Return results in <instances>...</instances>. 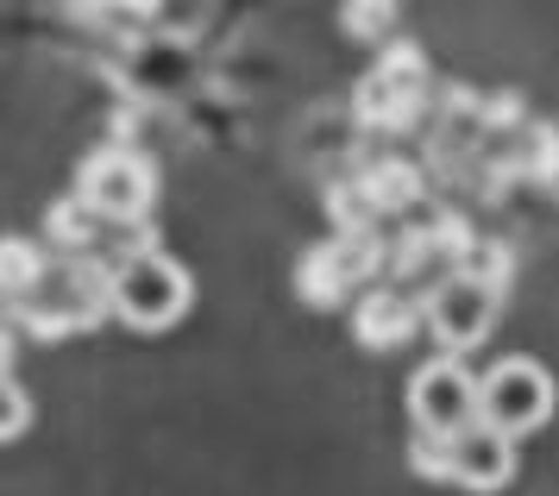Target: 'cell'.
<instances>
[{"instance_id":"1","label":"cell","mask_w":559,"mask_h":496,"mask_svg":"<svg viewBox=\"0 0 559 496\" xmlns=\"http://www.w3.org/2000/svg\"><path fill=\"white\" fill-rule=\"evenodd\" d=\"M76 201L102 226H145V214H152V201H157L152 157H139L132 145L88 151L76 170Z\"/></svg>"},{"instance_id":"2","label":"cell","mask_w":559,"mask_h":496,"mask_svg":"<svg viewBox=\"0 0 559 496\" xmlns=\"http://www.w3.org/2000/svg\"><path fill=\"white\" fill-rule=\"evenodd\" d=\"M390 271V239L378 233H333L328 246H308L296 258V296L308 308H340L353 290H371Z\"/></svg>"},{"instance_id":"3","label":"cell","mask_w":559,"mask_h":496,"mask_svg":"<svg viewBox=\"0 0 559 496\" xmlns=\"http://www.w3.org/2000/svg\"><path fill=\"white\" fill-rule=\"evenodd\" d=\"M353 114L371 126V132H408V126L428 114V57L415 45H403V38L383 45L371 75L358 82Z\"/></svg>"},{"instance_id":"4","label":"cell","mask_w":559,"mask_h":496,"mask_svg":"<svg viewBox=\"0 0 559 496\" xmlns=\"http://www.w3.org/2000/svg\"><path fill=\"white\" fill-rule=\"evenodd\" d=\"M114 315L139 333H164L189 315V271L170 251H127L114 283Z\"/></svg>"},{"instance_id":"5","label":"cell","mask_w":559,"mask_h":496,"mask_svg":"<svg viewBox=\"0 0 559 496\" xmlns=\"http://www.w3.org/2000/svg\"><path fill=\"white\" fill-rule=\"evenodd\" d=\"M408 415H415V434H447V440H453V434H465L472 422H484L472 365H465V358H453V352L428 358L421 371L408 377Z\"/></svg>"},{"instance_id":"6","label":"cell","mask_w":559,"mask_h":496,"mask_svg":"<svg viewBox=\"0 0 559 496\" xmlns=\"http://www.w3.org/2000/svg\"><path fill=\"white\" fill-rule=\"evenodd\" d=\"M478 409L490 427H503L509 440H522V434H534L554 415V377L534 358H497L478 377Z\"/></svg>"},{"instance_id":"7","label":"cell","mask_w":559,"mask_h":496,"mask_svg":"<svg viewBox=\"0 0 559 496\" xmlns=\"http://www.w3.org/2000/svg\"><path fill=\"white\" fill-rule=\"evenodd\" d=\"M497 308H503V296H497V290H484V283H472V276H459V271H447V276L428 290V302H421L428 333H433L447 352H453V358L490 340Z\"/></svg>"},{"instance_id":"8","label":"cell","mask_w":559,"mask_h":496,"mask_svg":"<svg viewBox=\"0 0 559 496\" xmlns=\"http://www.w3.org/2000/svg\"><path fill=\"white\" fill-rule=\"evenodd\" d=\"M509 477H515V440H509L503 427L472 422L465 434H453V477L447 484L490 496V491H503Z\"/></svg>"},{"instance_id":"9","label":"cell","mask_w":559,"mask_h":496,"mask_svg":"<svg viewBox=\"0 0 559 496\" xmlns=\"http://www.w3.org/2000/svg\"><path fill=\"white\" fill-rule=\"evenodd\" d=\"M415 327H428V315L415 308V302L396 290V283H371L365 296H358L353 308V333H358V346H371V352H390V346H403Z\"/></svg>"},{"instance_id":"10","label":"cell","mask_w":559,"mask_h":496,"mask_svg":"<svg viewBox=\"0 0 559 496\" xmlns=\"http://www.w3.org/2000/svg\"><path fill=\"white\" fill-rule=\"evenodd\" d=\"M358 189L371 196V208H378V214H403V208H415V201H421L428 176L415 170L408 157H371V164L358 170Z\"/></svg>"},{"instance_id":"11","label":"cell","mask_w":559,"mask_h":496,"mask_svg":"<svg viewBox=\"0 0 559 496\" xmlns=\"http://www.w3.org/2000/svg\"><path fill=\"white\" fill-rule=\"evenodd\" d=\"M95 239H102V221H95L76 196H63V201L45 208V246L51 251H63V258H88Z\"/></svg>"},{"instance_id":"12","label":"cell","mask_w":559,"mask_h":496,"mask_svg":"<svg viewBox=\"0 0 559 496\" xmlns=\"http://www.w3.org/2000/svg\"><path fill=\"white\" fill-rule=\"evenodd\" d=\"M45 271H51L45 239H7L0 246V290H7V302H32L45 290Z\"/></svg>"},{"instance_id":"13","label":"cell","mask_w":559,"mask_h":496,"mask_svg":"<svg viewBox=\"0 0 559 496\" xmlns=\"http://www.w3.org/2000/svg\"><path fill=\"white\" fill-rule=\"evenodd\" d=\"M503 176H522V182H559V126L534 120L528 139L509 151V164L497 170V182H503Z\"/></svg>"},{"instance_id":"14","label":"cell","mask_w":559,"mask_h":496,"mask_svg":"<svg viewBox=\"0 0 559 496\" xmlns=\"http://www.w3.org/2000/svg\"><path fill=\"white\" fill-rule=\"evenodd\" d=\"M459 276H472V283H484V290H497L503 296L509 283H515V246H503V239H478V246L465 251L453 264Z\"/></svg>"},{"instance_id":"15","label":"cell","mask_w":559,"mask_h":496,"mask_svg":"<svg viewBox=\"0 0 559 496\" xmlns=\"http://www.w3.org/2000/svg\"><path fill=\"white\" fill-rule=\"evenodd\" d=\"M396 13H403V0H346L340 7V32L358 38V45H378L396 32Z\"/></svg>"},{"instance_id":"16","label":"cell","mask_w":559,"mask_h":496,"mask_svg":"<svg viewBox=\"0 0 559 496\" xmlns=\"http://www.w3.org/2000/svg\"><path fill=\"white\" fill-rule=\"evenodd\" d=\"M440 264V251H433V233L428 226H403L396 239H390V283H408V276H428Z\"/></svg>"},{"instance_id":"17","label":"cell","mask_w":559,"mask_h":496,"mask_svg":"<svg viewBox=\"0 0 559 496\" xmlns=\"http://www.w3.org/2000/svg\"><path fill=\"white\" fill-rule=\"evenodd\" d=\"M328 214H333V226H340V233H378V226H371V221H378V208H371V196L358 189V176L328 189Z\"/></svg>"},{"instance_id":"18","label":"cell","mask_w":559,"mask_h":496,"mask_svg":"<svg viewBox=\"0 0 559 496\" xmlns=\"http://www.w3.org/2000/svg\"><path fill=\"white\" fill-rule=\"evenodd\" d=\"M428 233H433V251H440V264H459L465 251L478 246V233H472V221H465V214H453V208H447V214H433V221H428Z\"/></svg>"},{"instance_id":"19","label":"cell","mask_w":559,"mask_h":496,"mask_svg":"<svg viewBox=\"0 0 559 496\" xmlns=\"http://www.w3.org/2000/svg\"><path fill=\"white\" fill-rule=\"evenodd\" d=\"M408 465H415V477H433V484H447V477H453V440H447V434H415V447H408Z\"/></svg>"},{"instance_id":"20","label":"cell","mask_w":559,"mask_h":496,"mask_svg":"<svg viewBox=\"0 0 559 496\" xmlns=\"http://www.w3.org/2000/svg\"><path fill=\"white\" fill-rule=\"evenodd\" d=\"M528 120V107H522V95H509V88H490V95L478 101V126H490V132H509V126Z\"/></svg>"},{"instance_id":"21","label":"cell","mask_w":559,"mask_h":496,"mask_svg":"<svg viewBox=\"0 0 559 496\" xmlns=\"http://www.w3.org/2000/svg\"><path fill=\"white\" fill-rule=\"evenodd\" d=\"M26 397H20V390H13V383H7V422H0V434H7V440H13V434H26Z\"/></svg>"},{"instance_id":"22","label":"cell","mask_w":559,"mask_h":496,"mask_svg":"<svg viewBox=\"0 0 559 496\" xmlns=\"http://www.w3.org/2000/svg\"><path fill=\"white\" fill-rule=\"evenodd\" d=\"M114 7H120V13H139V20H152L164 0H114Z\"/></svg>"}]
</instances>
